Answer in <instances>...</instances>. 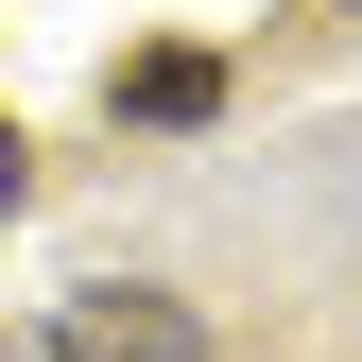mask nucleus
I'll return each instance as SVG.
<instances>
[{"label": "nucleus", "mask_w": 362, "mask_h": 362, "mask_svg": "<svg viewBox=\"0 0 362 362\" xmlns=\"http://www.w3.org/2000/svg\"><path fill=\"white\" fill-rule=\"evenodd\" d=\"M52 362H207V328H190L173 293L104 276V293H69V310H52Z\"/></svg>", "instance_id": "1"}, {"label": "nucleus", "mask_w": 362, "mask_h": 362, "mask_svg": "<svg viewBox=\"0 0 362 362\" xmlns=\"http://www.w3.org/2000/svg\"><path fill=\"white\" fill-rule=\"evenodd\" d=\"M224 104V52H139L121 69V121H207Z\"/></svg>", "instance_id": "2"}, {"label": "nucleus", "mask_w": 362, "mask_h": 362, "mask_svg": "<svg viewBox=\"0 0 362 362\" xmlns=\"http://www.w3.org/2000/svg\"><path fill=\"white\" fill-rule=\"evenodd\" d=\"M18 190H35V139H18V121H0V207H18Z\"/></svg>", "instance_id": "3"}, {"label": "nucleus", "mask_w": 362, "mask_h": 362, "mask_svg": "<svg viewBox=\"0 0 362 362\" xmlns=\"http://www.w3.org/2000/svg\"><path fill=\"white\" fill-rule=\"evenodd\" d=\"M0 362H18V345H0Z\"/></svg>", "instance_id": "4"}]
</instances>
